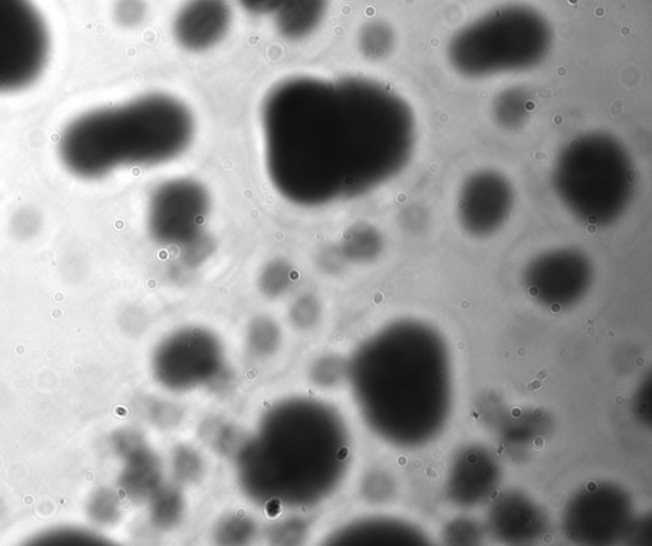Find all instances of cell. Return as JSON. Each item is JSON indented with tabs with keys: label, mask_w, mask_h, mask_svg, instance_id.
<instances>
[{
	"label": "cell",
	"mask_w": 652,
	"mask_h": 546,
	"mask_svg": "<svg viewBox=\"0 0 652 546\" xmlns=\"http://www.w3.org/2000/svg\"><path fill=\"white\" fill-rule=\"evenodd\" d=\"M624 401H626V400H624V398H622V396H618V398L616 399V403L618 405L624 404Z\"/></svg>",
	"instance_id": "obj_19"
},
{
	"label": "cell",
	"mask_w": 652,
	"mask_h": 546,
	"mask_svg": "<svg viewBox=\"0 0 652 546\" xmlns=\"http://www.w3.org/2000/svg\"><path fill=\"white\" fill-rule=\"evenodd\" d=\"M511 415L514 418H519L521 415V410L519 408H514L511 410Z\"/></svg>",
	"instance_id": "obj_16"
},
{
	"label": "cell",
	"mask_w": 652,
	"mask_h": 546,
	"mask_svg": "<svg viewBox=\"0 0 652 546\" xmlns=\"http://www.w3.org/2000/svg\"><path fill=\"white\" fill-rule=\"evenodd\" d=\"M518 354H519V356H525V350L524 349H519Z\"/></svg>",
	"instance_id": "obj_24"
},
{
	"label": "cell",
	"mask_w": 652,
	"mask_h": 546,
	"mask_svg": "<svg viewBox=\"0 0 652 546\" xmlns=\"http://www.w3.org/2000/svg\"><path fill=\"white\" fill-rule=\"evenodd\" d=\"M595 489H596V484L595 483H589L588 484V490H590V492H593V490H595Z\"/></svg>",
	"instance_id": "obj_20"
},
{
	"label": "cell",
	"mask_w": 652,
	"mask_h": 546,
	"mask_svg": "<svg viewBox=\"0 0 652 546\" xmlns=\"http://www.w3.org/2000/svg\"><path fill=\"white\" fill-rule=\"evenodd\" d=\"M240 2L251 12L269 13L277 0H240Z\"/></svg>",
	"instance_id": "obj_12"
},
{
	"label": "cell",
	"mask_w": 652,
	"mask_h": 546,
	"mask_svg": "<svg viewBox=\"0 0 652 546\" xmlns=\"http://www.w3.org/2000/svg\"><path fill=\"white\" fill-rule=\"evenodd\" d=\"M546 445V442H544L543 437H537L534 440V447L537 448V450H542V448Z\"/></svg>",
	"instance_id": "obj_15"
},
{
	"label": "cell",
	"mask_w": 652,
	"mask_h": 546,
	"mask_svg": "<svg viewBox=\"0 0 652 546\" xmlns=\"http://www.w3.org/2000/svg\"><path fill=\"white\" fill-rule=\"evenodd\" d=\"M548 377H549V371L546 370V368H540V370L537 373V376H535V378H537V380L539 381L547 380Z\"/></svg>",
	"instance_id": "obj_14"
},
{
	"label": "cell",
	"mask_w": 652,
	"mask_h": 546,
	"mask_svg": "<svg viewBox=\"0 0 652 546\" xmlns=\"http://www.w3.org/2000/svg\"><path fill=\"white\" fill-rule=\"evenodd\" d=\"M329 7L330 0H277L269 13L279 36L296 42L319 30Z\"/></svg>",
	"instance_id": "obj_8"
},
{
	"label": "cell",
	"mask_w": 652,
	"mask_h": 546,
	"mask_svg": "<svg viewBox=\"0 0 652 546\" xmlns=\"http://www.w3.org/2000/svg\"><path fill=\"white\" fill-rule=\"evenodd\" d=\"M636 176L632 158L616 138L591 133L572 140L552 170L557 198L577 221L608 227L630 208Z\"/></svg>",
	"instance_id": "obj_3"
},
{
	"label": "cell",
	"mask_w": 652,
	"mask_h": 546,
	"mask_svg": "<svg viewBox=\"0 0 652 546\" xmlns=\"http://www.w3.org/2000/svg\"><path fill=\"white\" fill-rule=\"evenodd\" d=\"M195 129L185 102L167 93H147L77 116L60 135L59 158L78 179L100 180L121 168L175 160L188 151Z\"/></svg>",
	"instance_id": "obj_2"
},
{
	"label": "cell",
	"mask_w": 652,
	"mask_h": 546,
	"mask_svg": "<svg viewBox=\"0 0 652 546\" xmlns=\"http://www.w3.org/2000/svg\"><path fill=\"white\" fill-rule=\"evenodd\" d=\"M260 126L270 182L301 207L379 189L407 167L414 148L408 105L365 78L283 79L264 97Z\"/></svg>",
	"instance_id": "obj_1"
},
{
	"label": "cell",
	"mask_w": 652,
	"mask_h": 546,
	"mask_svg": "<svg viewBox=\"0 0 652 546\" xmlns=\"http://www.w3.org/2000/svg\"><path fill=\"white\" fill-rule=\"evenodd\" d=\"M514 205L515 190L510 180L496 170H479L461 184L456 213L468 235L488 237L505 226Z\"/></svg>",
	"instance_id": "obj_6"
},
{
	"label": "cell",
	"mask_w": 652,
	"mask_h": 546,
	"mask_svg": "<svg viewBox=\"0 0 652 546\" xmlns=\"http://www.w3.org/2000/svg\"><path fill=\"white\" fill-rule=\"evenodd\" d=\"M211 212V198L197 180L162 182L149 198V235L165 244H188L202 236Z\"/></svg>",
	"instance_id": "obj_5"
},
{
	"label": "cell",
	"mask_w": 652,
	"mask_h": 546,
	"mask_svg": "<svg viewBox=\"0 0 652 546\" xmlns=\"http://www.w3.org/2000/svg\"><path fill=\"white\" fill-rule=\"evenodd\" d=\"M407 462L408 461H407V459H405V457H403V456L399 457V460H398L399 465H405V464H407Z\"/></svg>",
	"instance_id": "obj_17"
},
{
	"label": "cell",
	"mask_w": 652,
	"mask_h": 546,
	"mask_svg": "<svg viewBox=\"0 0 652 546\" xmlns=\"http://www.w3.org/2000/svg\"><path fill=\"white\" fill-rule=\"evenodd\" d=\"M115 20L124 27H137L146 20L147 4L144 0H119L115 6Z\"/></svg>",
	"instance_id": "obj_11"
},
{
	"label": "cell",
	"mask_w": 652,
	"mask_h": 546,
	"mask_svg": "<svg viewBox=\"0 0 652 546\" xmlns=\"http://www.w3.org/2000/svg\"><path fill=\"white\" fill-rule=\"evenodd\" d=\"M232 21L228 0H185L172 20V36L186 53H206L226 39Z\"/></svg>",
	"instance_id": "obj_7"
},
{
	"label": "cell",
	"mask_w": 652,
	"mask_h": 546,
	"mask_svg": "<svg viewBox=\"0 0 652 546\" xmlns=\"http://www.w3.org/2000/svg\"><path fill=\"white\" fill-rule=\"evenodd\" d=\"M542 387V381L537 380V378H535L533 381H530L529 384L526 385V389H528L529 392L539 391L542 389Z\"/></svg>",
	"instance_id": "obj_13"
},
{
	"label": "cell",
	"mask_w": 652,
	"mask_h": 546,
	"mask_svg": "<svg viewBox=\"0 0 652 546\" xmlns=\"http://www.w3.org/2000/svg\"><path fill=\"white\" fill-rule=\"evenodd\" d=\"M50 35L31 0H0V93L25 90L43 74Z\"/></svg>",
	"instance_id": "obj_4"
},
{
	"label": "cell",
	"mask_w": 652,
	"mask_h": 546,
	"mask_svg": "<svg viewBox=\"0 0 652 546\" xmlns=\"http://www.w3.org/2000/svg\"><path fill=\"white\" fill-rule=\"evenodd\" d=\"M529 100L520 90H509L498 96L495 115L498 123L507 129L519 128L529 112Z\"/></svg>",
	"instance_id": "obj_9"
},
{
	"label": "cell",
	"mask_w": 652,
	"mask_h": 546,
	"mask_svg": "<svg viewBox=\"0 0 652 546\" xmlns=\"http://www.w3.org/2000/svg\"><path fill=\"white\" fill-rule=\"evenodd\" d=\"M543 414H544V409L543 408H538L537 410H535V415H537V417H539V415H543Z\"/></svg>",
	"instance_id": "obj_18"
},
{
	"label": "cell",
	"mask_w": 652,
	"mask_h": 546,
	"mask_svg": "<svg viewBox=\"0 0 652 546\" xmlns=\"http://www.w3.org/2000/svg\"><path fill=\"white\" fill-rule=\"evenodd\" d=\"M358 46L366 58L374 60L384 58L390 46L388 28L380 23H369L363 26L358 35Z\"/></svg>",
	"instance_id": "obj_10"
},
{
	"label": "cell",
	"mask_w": 652,
	"mask_h": 546,
	"mask_svg": "<svg viewBox=\"0 0 652 546\" xmlns=\"http://www.w3.org/2000/svg\"><path fill=\"white\" fill-rule=\"evenodd\" d=\"M427 474L433 476V478H436L437 476L436 471L433 469L428 470Z\"/></svg>",
	"instance_id": "obj_21"
},
{
	"label": "cell",
	"mask_w": 652,
	"mask_h": 546,
	"mask_svg": "<svg viewBox=\"0 0 652 546\" xmlns=\"http://www.w3.org/2000/svg\"><path fill=\"white\" fill-rule=\"evenodd\" d=\"M502 452H504V446H501L500 448H498L497 454L500 455V454H502Z\"/></svg>",
	"instance_id": "obj_23"
},
{
	"label": "cell",
	"mask_w": 652,
	"mask_h": 546,
	"mask_svg": "<svg viewBox=\"0 0 652 546\" xmlns=\"http://www.w3.org/2000/svg\"><path fill=\"white\" fill-rule=\"evenodd\" d=\"M644 363H645L644 359H638L636 364H637L638 367H640V366H644Z\"/></svg>",
	"instance_id": "obj_22"
}]
</instances>
